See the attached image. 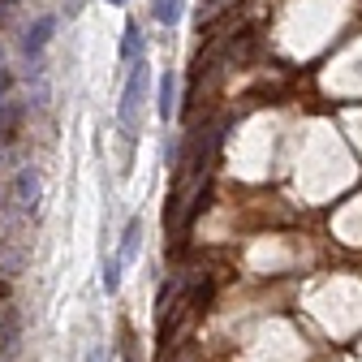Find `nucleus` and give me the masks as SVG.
<instances>
[{"mask_svg": "<svg viewBox=\"0 0 362 362\" xmlns=\"http://www.w3.org/2000/svg\"><path fill=\"white\" fill-rule=\"evenodd\" d=\"M147 78H151L147 61H134V69L125 78V95H121V125L125 129H139V108L147 100Z\"/></svg>", "mask_w": 362, "mask_h": 362, "instance_id": "1", "label": "nucleus"}, {"mask_svg": "<svg viewBox=\"0 0 362 362\" xmlns=\"http://www.w3.org/2000/svg\"><path fill=\"white\" fill-rule=\"evenodd\" d=\"M52 30H57V18H39L30 30H26V39H22V48H26V57H39L43 52V43L52 39Z\"/></svg>", "mask_w": 362, "mask_h": 362, "instance_id": "2", "label": "nucleus"}, {"mask_svg": "<svg viewBox=\"0 0 362 362\" xmlns=\"http://www.w3.org/2000/svg\"><path fill=\"white\" fill-rule=\"evenodd\" d=\"M18 203H22L26 211L39 207V173H35V168H22V173H18Z\"/></svg>", "mask_w": 362, "mask_h": 362, "instance_id": "3", "label": "nucleus"}, {"mask_svg": "<svg viewBox=\"0 0 362 362\" xmlns=\"http://www.w3.org/2000/svg\"><path fill=\"white\" fill-rule=\"evenodd\" d=\"M173 100H177V74L168 69V74L160 78V100H156V112H160L164 121H168V117L177 112V104H173Z\"/></svg>", "mask_w": 362, "mask_h": 362, "instance_id": "4", "label": "nucleus"}, {"mask_svg": "<svg viewBox=\"0 0 362 362\" xmlns=\"http://www.w3.org/2000/svg\"><path fill=\"white\" fill-rule=\"evenodd\" d=\"M139 246H143V224H139V220H129V224H125V233H121V255H117V259L129 263L134 255H139Z\"/></svg>", "mask_w": 362, "mask_h": 362, "instance_id": "5", "label": "nucleus"}, {"mask_svg": "<svg viewBox=\"0 0 362 362\" xmlns=\"http://www.w3.org/2000/svg\"><path fill=\"white\" fill-rule=\"evenodd\" d=\"M181 0H151V13H156V22H164V26H177L181 22Z\"/></svg>", "mask_w": 362, "mask_h": 362, "instance_id": "6", "label": "nucleus"}, {"mask_svg": "<svg viewBox=\"0 0 362 362\" xmlns=\"http://www.w3.org/2000/svg\"><path fill=\"white\" fill-rule=\"evenodd\" d=\"M143 30L139 26H125V39H121V57H134V61H143Z\"/></svg>", "mask_w": 362, "mask_h": 362, "instance_id": "7", "label": "nucleus"}, {"mask_svg": "<svg viewBox=\"0 0 362 362\" xmlns=\"http://www.w3.org/2000/svg\"><path fill=\"white\" fill-rule=\"evenodd\" d=\"M117 285H121V259H108V267H104V289L117 293Z\"/></svg>", "mask_w": 362, "mask_h": 362, "instance_id": "8", "label": "nucleus"}, {"mask_svg": "<svg viewBox=\"0 0 362 362\" xmlns=\"http://www.w3.org/2000/svg\"><path fill=\"white\" fill-rule=\"evenodd\" d=\"M112 5H125V0H112Z\"/></svg>", "mask_w": 362, "mask_h": 362, "instance_id": "9", "label": "nucleus"}]
</instances>
